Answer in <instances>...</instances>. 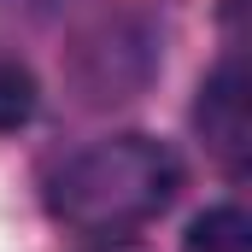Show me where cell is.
I'll return each instance as SVG.
<instances>
[{
	"mask_svg": "<svg viewBox=\"0 0 252 252\" xmlns=\"http://www.w3.org/2000/svg\"><path fill=\"white\" fill-rule=\"evenodd\" d=\"M193 124H199L205 147H211V158H217L229 176H241V170H247L252 118H247V70H241V59H223L211 76H205L199 106H193Z\"/></svg>",
	"mask_w": 252,
	"mask_h": 252,
	"instance_id": "3",
	"label": "cell"
},
{
	"mask_svg": "<svg viewBox=\"0 0 252 252\" xmlns=\"http://www.w3.org/2000/svg\"><path fill=\"white\" fill-rule=\"evenodd\" d=\"M147 70H153V30L135 18H100L70 59L82 100H129L147 82Z\"/></svg>",
	"mask_w": 252,
	"mask_h": 252,
	"instance_id": "2",
	"label": "cell"
},
{
	"mask_svg": "<svg viewBox=\"0 0 252 252\" xmlns=\"http://www.w3.org/2000/svg\"><path fill=\"white\" fill-rule=\"evenodd\" d=\"M35 76L24 70L18 59H0V135H12V129H24L35 118Z\"/></svg>",
	"mask_w": 252,
	"mask_h": 252,
	"instance_id": "5",
	"label": "cell"
},
{
	"mask_svg": "<svg viewBox=\"0 0 252 252\" xmlns=\"http://www.w3.org/2000/svg\"><path fill=\"white\" fill-rule=\"evenodd\" d=\"M182 188V158L153 141V135H106L82 153H70L53 182H47V205L64 229L76 235H100L118 241L129 229L153 223Z\"/></svg>",
	"mask_w": 252,
	"mask_h": 252,
	"instance_id": "1",
	"label": "cell"
},
{
	"mask_svg": "<svg viewBox=\"0 0 252 252\" xmlns=\"http://www.w3.org/2000/svg\"><path fill=\"white\" fill-rule=\"evenodd\" d=\"M182 252H252V223L241 205H211L199 211L182 235Z\"/></svg>",
	"mask_w": 252,
	"mask_h": 252,
	"instance_id": "4",
	"label": "cell"
}]
</instances>
